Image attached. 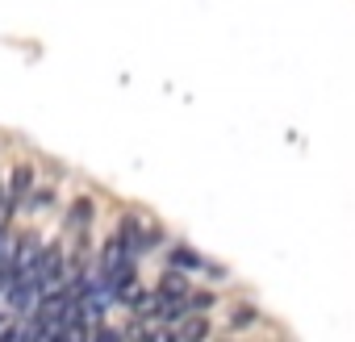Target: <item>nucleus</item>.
<instances>
[{"mask_svg": "<svg viewBox=\"0 0 355 342\" xmlns=\"http://www.w3.org/2000/svg\"><path fill=\"white\" fill-rule=\"evenodd\" d=\"M21 192H30V167L13 171V197H21Z\"/></svg>", "mask_w": 355, "mask_h": 342, "instance_id": "1", "label": "nucleus"}, {"mask_svg": "<svg viewBox=\"0 0 355 342\" xmlns=\"http://www.w3.org/2000/svg\"><path fill=\"white\" fill-rule=\"evenodd\" d=\"M175 263H180V267H201V259L189 255V251H175Z\"/></svg>", "mask_w": 355, "mask_h": 342, "instance_id": "2", "label": "nucleus"}]
</instances>
